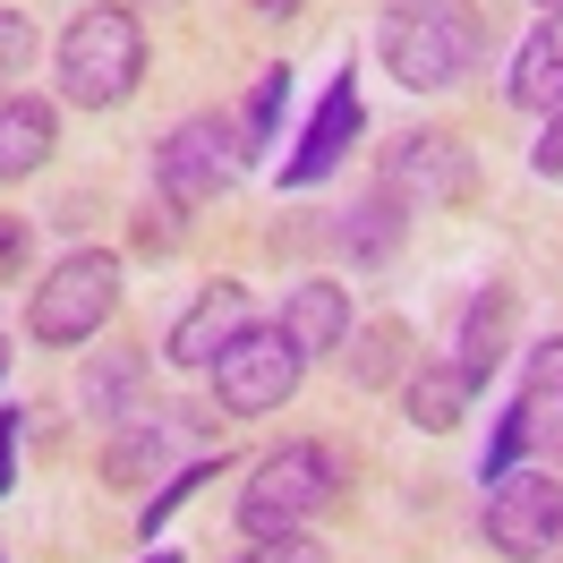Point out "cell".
Listing matches in <instances>:
<instances>
[{
    "label": "cell",
    "mask_w": 563,
    "mask_h": 563,
    "mask_svg": "<svg viewBox=\"0 0 563 563\" xmlns=\"http://www.w3.org/2000/svg\"><path fill=\"white\" fill-rule=\"evenodd\" d=\"M504 95L521 111H563V9H547L538 26H529V43L512 52V77H504Z\"/></svg>",
    "instance_id": "obj_12"
},
{
    "label": "cell",
    "mask_w": 563,
    "mask_h": 563,
    "mask_svg": "<svg viewBox=\"0 0 563 563\" xmlns=\"http://www.w3.org/2000/svg\"><path fill=\"white\" fill-rule=\"evenodd\" d=\"M487 547L512 563H547L563 547V478L555 470H504L487 478Z\"/></svg>",
    "instance_id": "obj_7"
},
{
    "label": "cell",
    "mask_w": 563,
    "mask_h": 563,
    "mask_svg": "<svg viewBox=\"0 0 563 563\" xmlns=\"http://www.w3.org/2000/svg\"><path fill=\"white\" fill-rule=\"evenodd\" d=\"M299 376H308L299 342H290L282 324H247L240 342L213 358V401H222L231 419H265V410H282V401L299 393Z\"/></svg>",
    "instance_id": "obj_6"
},
{
    "label": "cell",
    "mask_w": 563,
    "mask_h": 563,
    "mask_svg": "<svg viewBox=\"0 0 563 563\" xmlns=\"http://www.w3.org/2000/svg\"><path fill=\"white\" fill-rule=\"evenodd\" d=\"M145 563H172V555H145Z\"/></svg>",
    "instance_id": "obj_30"
},
{
    "label": "cell",
    "mask_w": 563,
    "mask_h": 563,
    "mask_svg": "<svg viewBox=\"0 0 563 563\" xmlns=\"http://www.w3.org/2000/svg\"><path fill=\"white\" fill-rule=\"evenodd\" d=\"M35 69V18L26 9H0V86Z\"/></svg>",
    "instance_id": "obj_22"
},
{
    "label": "cell",
    "mask_w": 563,
    "mask_h": 563,
    "mask_svg": "<svg viewBox=\"0 0 563 563\" xmlns=\"http://www.w3.org/2000/svg\"><path fill=\"white\" fill-rule=\"evenodd\" d=\"M282 103H290V69H256V86H247V103H240V154L256 163L265 145H274V120H282Z\"/></svg>",
    "instance_id": "obj_20"
},
{
    "label": "cell",
    "mask_w": 563,
    "mask_h": 563,
    "mask_svg": "<svg viewBox=\"0 0 563 563\" xmlns=\"http://www.w3.org/2000/svg\"><path fill=\"white\" fill-rule=\"evenodd\" d=\"M240 172H247V154H240V129H231V120H179L172 137L154 145V188H163L172 213H197V206H213V197H231Z\"/></svg>",
    "instance_id": "obj_5"
},
{
    "label": "cell",
    "mask_w": 563,
    "mask_h": 563,
    "mask_svg": "<svg viewBox=\"0 0 563 563\" xmlns=\"http://www.w3.org/2000/svg\"><path fill=\"white\" fill-rule=\"evenodd\" d=\"M358 120H367L358 86H351V77H333V86H324V103H317V120L299 129V154L282 163V179H290V188L333 179V163H342V154H351V137H358Z\"/></svg>",
    "instance_id": "obj_11"
},
{
    "label": "cell",
    "mask_w": 563,
    "mask_h": 563,
    "mask_svg": "<svg viewBox=\"0 0 563 563\" xmlns=\"http://www.w3.org/2000/svg\"><path fill=\"white\" fill-rule=\"evenodd\" d=\"M538 9H563V0H538Z\"/></svg>",
    "instance_id": "obj_29"
},
{
    "label": "cell",
    "mask_w": 563,
    "mask_h": 563,
    "mask_svg": "<svg viewBox=\"0 0 563 563\" xmlns=\"http://www.w3.org/2000/svg\"><path fill=\"white\" fill-rule=\"evenodd\" d=\"M145 77V35L129 9H77L69 35H60V95L77 111H111L129 103Z\"/></svg>",
    "instance_id": "obj_3"
},
{
    "label": "cell",
    "mask_w": 563,
    "mask_h": 563,
    "mask_svg": "<svg viewBox=\"0 0 563 563\" xmlns=\"http://www.w3.org/2000/svg\"><path fill=\"white\" fill-rule=\"evenodd\" d=\"M504 351H512V290H504V282H487V290H478V299H470V317H461V376H470V385H487L495 367H504Z\"/></svg>",
    "instance_id": "obj_16"
},
{
    "label": "cell",
    "mask_w": 563,
    "mask_h": 563,
    "mask_svg": "<svg viewBox=\"0 0 563 563\" xmlns=\"http://www.w3.org/2000/svg\"><path fill=\"white\" fill-rule=\"evenodd\" d=\"M240 563H324V547L308 538V529H282V538H247Z\"/></svg>",
    "instance_id": "obj_23"
},
{
    "label": "cell",
    "mask_w": 563,
    "mask_h": 563,
    "mask_svg": "<svg viewBox=\"0 0 563 563\" xmlns=\"http://www.w3.org/2000/svg\"><path fill=\"white\" fill-rule=\"evenodd\" d=\"M240 333H247V290L240 282H213V290H197V299L179 308V324L163 333V358H172V367H213Z\"/></svg>",
    "instance_id": "obj_10"
},
{
    "label": "cell",
    "mask_w": 563,
    "mask_h": 563,
    "mask_svg": "<svg viewBox=\"0 0 563 563\" xmlns=\"http://www.w3.org/2000/svg\"><path fill=\"white\" fill-rule=\"evenodd\" d=\"M60 145V111L43 95H9L0 103V179H35Z\"/></svg>",
    "instance_id": "obj_14"
},
{
    "label": "cell",
    "mask_w": 563,
    "mask_h": 563,
    "mask_svg": "<svg viewBox=\"0 0 563 563\" xmlns=\"http://www.w3.org/2000/svg\"><path fill=\"white\" fill-rule=\"evenodd\" d=\"M77 410L86 419H129V410H145V351H95V367L77 376Z\"/></svg>",
    "instance_id": "obj_17"
},
{
    "label": "cell",
    "mask_w": 563,
    "mask_h": 563,
    "mask_svg": "<svg viewBox=\"0 0 563 563\" xmlns=\"http://www.w3.org/2000/svg\"><path fill=\"white\" fill-rule=\"evenodd\" d=\"M333 487H342V453L333 444H274V453L247 470L240 487V529L247 538H282V529H308L333 504Z\"/></svg>",
    "instance_id": "obj_2"
},
{
    "label": "cell",
    "mask_w": 563,
    "mask_h": 563,
    "mask_svg": "<svg viewBox=\"0 0 563 563\" xmlns=\"http://www.w3.org/2000/svg\"><path fill=\"white\" fill-rule=\"evenodd\" d=\"M120 308V256L111 247H69L52 274L35 282V308H26V333L52 342V351H77V342H95Z\"/></svg>",
    "instance_id": "obj_4"
},
{
    "label": "cell",
    "mask_w": 563,
    "mask_h": 563,
    "mask_svg": "<svg viewBox=\"0 0 563 563\" xmlns=\"http://www.w3.org/2000/svg\"><path fill=\"white\" fill-rule=\"evenodd\" d=\"M521 453H563V333L529 351V376H521V401L512 419L495 427V453H487V478L521 470Z\"/></svg>",
    "instance_id": "obj_8"
},
{
    "label": "cell",
    "mask_w": 563,
    "mask_h": 563,
    "mask_svg": "<svg viewBox=\"0 0 563 563\" xmlns=\"http://www.w3.org/2000/svg\"><path fill=\"white\" fill-rule=\"evenodd\" d=\"M351 376L358 385H393V376H401V324H367V333H358Z\"/></svg>",
    "instance_id": "obj_21"
},
{
    "label": "cell",
    "mask_w": 563,
    "mask_h": 563,
    "mask_svg": "<svg viewBox=\"0 0 563 563\" xmlns=\"http://www.w3.org/2000/svg\"><path fill=\"white\" fill-rule=\"evenodd\" d=\"M282 333L299 342V358H324V351H342L351 342V290L342 282H299L290 299H282Z\"/></svg>",
    "instance_id": "obj_13"
},
{
    "label": "cell",
    "mask_w": 563,
    "mask_h": 563,
    "mask_svg": "<svg viewBox=\"0 0 563 563\" xmlns=\"http://www.w3.org/2000/svg\"><path fill=\"white\" fill-rule=\"evenodd\" d=\"M376 188H393L401 206H461L470 197V145L444 129H410V137H393Z\"/></svg>",
    "instance_id": "obj_9"
},
{
    "label": "cell",
    "mask_w": 563,
    "mask_h": 563,
    "mask_svg": "<svg viewBox=\"0 0 563 563\" xmlns=\"http://www.w3.org/2000/svg\"><path fill=\"white\" fill-rule=\"evenodd\" d=\"M18 435H26V419L9 410V419H0V495L18 487Z\"/></svg>",
    "instance_id": "obj_27"
},
{
    "label": "cell",
    "mask_w": 563,
    "mask_h": 563,
    "mask_svg": "<svg viewBox=\"0 0 563 563\" xmlns=\"http://www.w3.org/2000/svg\"><path fill=\"white\" fill-rule=\"evenodd\" d=\"M18 274H26V222H18V213H0V290H9Z\"/></svg>",
    "instance_id": "obj_26"
},
{
    "label": "cell",
    "mask_w": 563,
    "mask_h": 563,
    "mask_svg": "<svg viewBox=\"0 0 563 563\" xmlns=\"http://www.w3.org/2000/svg\"><path fill=\"white\" fill-rule=\"evenodd\" d=\"M206 478H213V470H179L172 487H163V495H154V504H145V529H163V521H172V512H179V504H188V495L206 487Z\"/></svg>",
    "instance_id": "obj_24"
},
{
    "label": "cell",
    "mask_w": 563,
    "mask_h": 563,
    "mask_svg": "<svg viewBox=\"0 0 563 563\" xmlns=\"http://www.w3.org/2000/svg\"><path fill=\"white\" fill-rule=\"evenodd\" d=\"M470 401H478V385L461 376L453 358H419L410 385H401V410H410V427H427V435H453V427L470 419Z\"/></svg>",
    "instance_id": "obj_15"
},
{
    "label": "cell",
    "mask_w": 563,
    "mask_h": 563,
    "mask_svg": "<svg viewBox=\"0 0 563 563\" xmlns=\"http://www.w3.org/2000/svg\"><path fill=\"white\" fill-rule=\"evenodd\" d=\"M529 172L563 179V111H547V129H538V145H529Z\"/></svg>",
    "instance_id": "obj_25"
},
{
    "label": "cell",
    "mask_w": 563,
    "mask_h": 563,
    "mask_svg": "<svg viewBox=\"0 0 563 563\" xmlns=\"http://www.w3.org/2000/svg\"><path fill=\"white\" fill-rule=\"evenodd\" d=\"M401 222H410V206H401L393 188H376V197H358V206L333 222V240H342L351 265H385L393 247H401Z\"/></svg>",
    "instance_id": "obj_19"
},
{
    "label": "cell",
    "mask_w": 563,
    "mask_h": 563,
    "mask_svg": "<svg viewBox=\"0 0 563 563\" xmlns=\"http://www.w3.org/2000/svg\"><path fill=\"white\" fill-rule=\"evenodd\" d=\"M487 52V18L470 0H385L376 18V60H385L410 95H444L478 69Z\"/></svg>",
    "instance_id": "obj_1"
},
{
    "label": "cell",
    "mask_w": 563,
    "mask_h": 563,
    "mask_svg": "<svg viewBox=\"0 0 563 563\" xmlns=\"http://www.w3.org/2000/svg\"><path fill=\"white\" fill-rule=\"evenodd\" d=\"M163 461H172V419L163 410H129L120 435H111V453H103V478L111 487H145Z\"/></svg>",
    "instance_id": "obj_18"
},
{
    "label": "cell",
    "mask_w": 563,
    "mask_h": 563,
    "mask_svg": "<svg viewBox=\"0 0 563 563\" xmlns=\"http://www.w3.org/2000/svg\"><path fill=\"white\" fill-rule=\"evenodd\" d=\"M0 385H9V333H0Z\"/></svg>",
    "instance_id": "obj_28"
}]
</instances>
